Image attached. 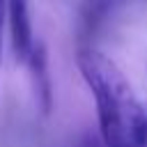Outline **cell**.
I'll return each instance as SVG.
<instances>
[{"label": "cell", "mask_w": 147, "mask_h": 147, "mask_svg": "<svg viewBox=\"0 0 147 147\" xmlns=\"http://www.w3.org/2000/svg\"><path fill=\"white\" fill-rule=\"evenodd\" d=\"M78 69L96 99L99 131L106 147H145L147 119L122 69L94 48L78 51Z\"/></svg>", "instance_id": "1"}, {"label": "cell", "mask_w": 147, "mask_h": 147, "mask_svg": "<svg viewBox=\"0 0 147 147\" xmlns=\"http://www.w3.org/2000/svg\"><path fill=\"white\" fill-rule=\"evenodd\" d=\"M7 11H9V25H11V44L14 53L18 60L28 62L34 41H32V28H30V11H28V0H7Z\"/></svg>", "instance_id": "2"}, {"label": "cell", "mask_w": 147, "mask_h": 147, "mask_svg": "<svg viewBox=\"0 0 147 147\" xmlns=\"http://www.w3.org/2000/svg\"><path fill=\"white\" fill-rule=\"evenodd\" d=\"M119 0H85L78 14V41L80 48H90V41L96 37L110 11L117 7Z\"/></svg>", "instance_id": "3"}, {"label": "cell", "mask_w": 147, "mask_h": 147, "mask_svg": "<svg viewBox=\"0 0 147 147\" xmlns=\"http://www.w3.org/2000/svg\"><path fill=\"white\" fill-rule=\"evenodd\" d=\"M28 64H30V71H32L34 92H37V101L41 106V113L48 115L51 106H53V85H51V76H48V62H46L44 44H34V48L28 57Z\"/></svg>", "instance_id": "4"}, {"label": "cell", "mask_w": 147, "mask_h": 147, "mask_svg": "<svg viewBox=\"0 0 147 147\" xmlns=\"http://www.w3.org/2000/svg\"><path fill=\"white\" fill-rule=\"evenodd\" d=\"M78 147H106V145H103V140H101V138H96V136L87 133V136H83V138H80Z\"/></svg>", "instance_id": "5"}, {"label": "cell", "mask_w": 147, "mask_h": 147, "mask_svg": "<svg viewBox=\"0 0 147 147\" xmlns=\"http://www.w3.org/2000/svg\"><path fill=\"white\" fill-rule=\"evenodd\" d=\"M5 14H7V0H0V55H2V28H5Z\"/></svg>", "instance_id": "6"}, {"label": "cell", "mask_w": 147, "mask_h": 147, "mask_svg": "<svg viewBox=\"0 0 147 147\" xmlns=\"http://www.w3.org/2000/svg\"><path fill=\"white\" fill-rule=\"evenodd\" d=\"M145 119H147V108H145ZM145 147H147V142H145Z\"/></svg>", "instance_id": "7"}]
</instances>
